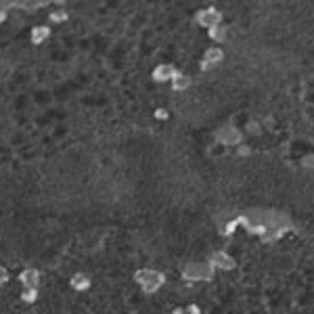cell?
<instances>
[{
    "label": "cell",
    "instance_id": "obj_7",
    "mask_svg": "<svg viewBox=\"0 0 314 314\" xmlns=\"http://www.w3.org/2000/svg\"><path fill=\"white\" fill-rule=\"evenodd\" d=\"M176 69H174V65H170V63H161V65H157V67L153 69V80L155 82H172L176 76Z\"/></svg>",
    "mask_w": 314,
    "mask_h": 314
},
{
    "label": "cell",
    "instance_id": "obj_6",
    "mask_svg": "<svg viewBox=\"0 0 314 314\" xmlns=\"http://www.w3.org/2000/svg\"><path fill=\"white\" fill-rule=\"evenodd\" d=\"M222 59H224V51H222V48H218V46L208 48V51L203 53V59H201V69L208 71L210 67H214V65L222 63Z\"/></svg>",
    "mask_w": 314,
    "mask_h": 314
},
{
    "label": "cell",
    "instance_id": "obj_17",
    "mask_svg": "<svg viewBox=\"0 0 314 314\" xmlns=\"http://www.w3.org/2000/svg\"><path fill=\"white\" fill-rule=\"evenodd\" d=\"M6 281H9V270H6L4 266H0V285H4Z\"/></svg>",
    "mask_w": 314,
    "mask_h": 314
},
{
    "label": "cell",
    "instance_id": "obj_5",
    "mask_svg": "<svg viewBox=\"0 0 314 314\" xmlns=\"http://www.w3.org/2000/svg\"><path fill=\"white\" fill-rule=\"evenodd\" d=\"M216 140L222 145H239L243 140L241 132L233 126H222L220 130H216Z\"/></svg>",
    "mask_w": 314,
    "mask_h": 314
},
{
    "label": "cell",
    "instance_id": "obj_19",
    "mask_svg": "<svg viewBox=\"0 0 314 314\" xmlns=\"http://www.w3.org/2000/svg\"><path fill=\"white\" fill-rule=\"evenodd\" d=\"M304 166H310V168H314V155H310V159H304Z\"/></svg>",
    "mask_w": 314,
    "mask_h": 314
},
{
    "label": "cell",
    "instance_id": "obj_14",
    "mask_svg": "<svg viewBox=\"0 0 314 314\" xmlns=\"http://www.w3.org/2000/svg\"><path fill=\"white\" fill-rule=\"evenodd\" d=\"M172 314H201V308L197 304H187V306H180Z\"/></svg>",
    "mask_w": 314,
    "mask_h": 314
},
{
    "label": "cell",
    "instance_id": "obj_2",
    "mask_svg": "<svg viewBox=\"0 0 314 314\" xmlns=\"http://www.w3.org/2000/svg\"><path fill=\"white\" fill-rule=\"evenodd\" d=\"M214 277V268L210 262H193L187 264L183 270V279L185 281H212Z\"/></svg>",
    "mask_w": 314,
    "mask_h": 314
},
{
    "label": "cell",
    "instance_id": "obj_16",
    "mask_svg": "<svg viewBox=\"0 0 314 314\" xmlns=\"http://www.w3.org/2000/svg\"><path fill=\"white\" fill-rule=\"evenodd\" d=\"M48 19H51L53 23H63V21H67V11L57 9V11H53L51 15H48Z\"/></svg>",
    "mask_w": 314,
    "mask_h": 314
},
{
    "label": "cell",
    "instance_id": "obj_3",
    "mask_svg": "<svg viewBox=\"0 0 314 314\" xmlns=\"http://www.w3.org/2000/svg\"><path fill=\"white\" fill-rule=\"evenodd\" d=\"M195 23L205 28V30L222 26V13L216 9V6H208V9H201V11L195 13Z\"/></svg>",
    "mask_w": 314,
    "mask_h": 314
},
{
    "label": "cell",
    "instance_id": "obj_11",
    "mask_svg": "<svg viewBox=\"0 0 314 314\" xmlns=\"http://www.w3.org/2000/svg\"><path fill=\"white\" fill-rule=\"evenodd\" d=\"M48 36H51V28H48V26H36V28H31L30 40L34 44H42V42L48 40Z\"/></svg>",
    "mask_w": 314,
    "mask_h": 314
},
{
    "label": "cell",
    "instance_id": "obj_13",
    "mask_svg": "<svg viewBox=\"0 0 314 314\" xmlns=\"http://www.w3.org/2000/svg\"><path fill=\"white\" fill-rule=\"evenodd\" d=\"M38 6H44V2H23V0H13V9H23V11H36Z\"/></svg>",
    "mask_w": 314,
    "mask_h": 314
},
{
    "label": "cell",
    "instance_id": "obj_1",
    "mask_svg": "<svg viewBox=\"0 0 314 314\" xmlns=\"http://www.w3.org/2000/svg\"><path fill=\"white\" fill-rule=\"evenodd\" d=\"M134 281L140 285V289H143L145 293H155L163 287V283H166V275L159 270H153V268H140L134 272Z\"/></svg>",
    "mask_w": 314,
    "mask_h": 314
},
{
    "label": "cell",
    "instance_id": "obj_10",
    "mask_svg": "<svg viewBox=\"0 0 314 314\" xmlns=\"http://www.w3.org/2000/svg\"><path fill=\"white\" fill-rule=\"evenodd\" d=\"M193 84V78L187 76V73L178 71L174 80H172V90H176V93H185V90H188V86Z\"/></svg>",
    "mask_w": 314,
    "mask_h": 314
},
{
    "label": "cell",
    "instance_id": "obj_4",
    "mask_svg": "<svg viewBox=\"0 0 314 314\" xmlns=\"http://www.w3.org/2000/svg\"><path fill=\"white\" fill-rule=\"evenodd\" d=\"M208 262L212 264L214 270H235V266H237L235 258L226 251H214Z\"/></svg>",
    "mask_w": 314,
    "mask_h": 314
},
{
    "label": "cell",
    "instance_id": "obj_15",
    "mask_svg": "<svg viewBox=\"0 0 314 314\" xmlns=\"http://www.w3.org/2000/svg\"><path fill=\"white\" fill-rule=\"evenodd\" d=\"M21 300L26 302V304H34L38 300V289H23Z\"/></svg>",
    "mask_w": 314,
    "mask_h": 314
},
{
    "label": "cell",
    "instance_id": "obj_18",
    "mask_svg": "<svg viewBox=\"0 0 314 314\" xmlns=\"http://www.w3.org/2000/svg\"><path fill=\"white\" fill-rule=\"evenodd\" d=\"M155 118H157V120H166V118H168V111H166V109H157V111H155Z\"/></svg>",
    "mask_w": 314,
    "mask_h": 314
},
{
    "label": "cell",
    "instance_id": "obj_9",
    "mask_svg": "<svg viewBox=\"0 0 314 314\" xmlns=\"http://www.w3.org/2000/svg\"><path fill=\"white\" fill-rule=\"evenodd\" d=\"M69 285H71V289H76V291H88L93 281H90V277L84 275V272H78V275H73L69 279Z\"/></svg>",
    "mask_w": 314,
    "mask_h": 314
},
{
    "label": "cell",
    "instance_id": "obj_12",
    "mask_svg": "<svg viewBox=\"0 0 314 314\" xmlns=\"http://www.w3.org/2000/svg\"><path fill=\"white\" fill-rule=\"evenodd\" d=\"M208 36H210V40H216V42H224L226 40V28L224 26L212 28V30H208Z\"/></svg>",
    "mask_w": 314,
    "mask_h": 314
},
{
    "label": "cell",
    "instance_id": "obj_8",
    "mask_svg": "<svg viewBox=\"0 0 314 314\" xmlns=\"http://www.w3.org/2000/svg\"><path fill=\"white\" fill-rule=\"evenodd\" d=\"M19 283L26 289H38V285H40V272L36 268H26L19 275Z\"/></svg>",
    "mask_w": 314,
    "mask_h": 314
}]
</instances>
